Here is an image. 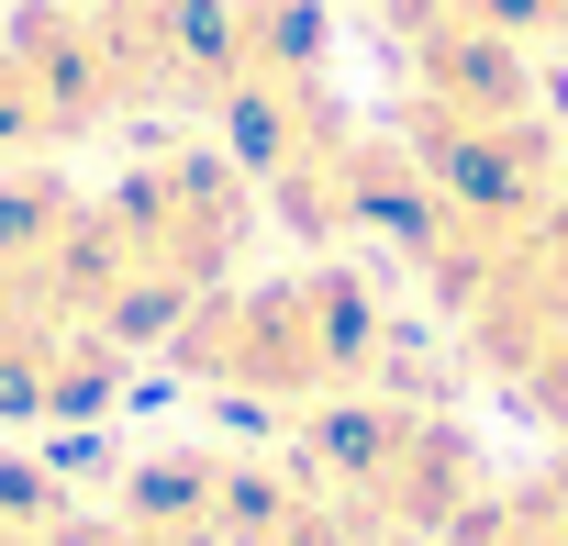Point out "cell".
I'll use <instances>...</instances> for the list:
<instances>
[{"mask_svg": "<svg viewBox=\"0 0 568 546\" xmlns=\"http://www.w3.org/2000/svg\"><path fill=\"white\" fill-rule=\"evenodd\" d=\"M256 245V179L234 145H145L112 190H90V324L112 346H168L190 302H212Z\"/></svg>", "mask_w": 568, "mask_h": 546, "instance_id": "1", "label": "cell"}, {"mask_svg": "<svg viewBox=\"0 0 568 546\" xmlns=\"http://www.w3.org/2000/svg\"><path fill=\"white\" fill-rule=\"evenodd\" d=\"M557 101H568V79H557Z\"/></svg>", "mask_w": 568, "mask_h": 546, "instance_id": "8", "label": "cell"}, {"mask_svg": "<svg viewBox=\"0 0 568 546\" xmlns=\"http://www.w3.org/2000/svg\"><path fill=\"white\" fill-rule=\"evenodd\" d=\"M368 12H379V23L402 34V23H424V12H435V0H368Z\"/></svg>", "mask_w": 568, "mask_h": 546, "instance_id": "7", "label": "cell"}, {"mask_svg": "<svg viewBox=\"0 0 568 546\" xmlns=\"http://www.w3.org/2000/svg\"><path fill=\"white\" fill-rule=\"evenodd\" d=\"M168 368L212 402H256V413H324L346 391L390 380V302L368 267L313 256L278 280H223L212 302L179 313Z\"/></svg>", "mask_w": 568, "mask_h": 546, "instance_id": "2", "label": "cell"}, {"mask_svg": "<svg viewBox=\"0 0 568 546\" xmlns=\"http://www.w3.org/2000/svg\"><path fill=\"white\" fill-rule=\"evenodd\" d=\"M446 546H557V524L535 513V491H490V502H479Z\"/></svg>", "mask_w": 568, "mask_h": 546, "instance_id": "6", "label": "cell"}, {"mask_svg": "<svg viewBox=\"0 0 568 546\" xmlns=\"http://www.w3.org/2000/svg\"><path fill=\"white\" fill-rule=\"evenodd\" d=\"M324 502H346L357 524L402 535V546H446L479 502H490V457L479 435L413 391V380H379V391H346L302 424V457H291Z\"/></svg>", "mask_w": 568, "mask_h": 546, "instance_id": "3", "label": "cell"}, {"mask_svg": "<svg viewBox=\"0 0 568 546\" xmlns=\"http://www.w3.org/2000/svg\"><path fill=\"white\" fill-rule=\"evenodd\" d=\"M79 524V502H68V479L45 468V457H0V546H57Z\"/></svg>", "mask_w": 568, "mask_h": 546, "instance_id": "5", "label": "cell"}, {"mask_svg": "<svg viewBox=\"0 0 568 546\" xmlns=\"http://www.w3.org/2000/svg\"><path fill=\"white\" fill-rule=\"evenodd\" d=\"M101 123H123L101 0H23L0 23V168H45Z\"/></svg>", "mask_w": 568, "mask_h": 546, "instance_id": "4", "label": "cell"}]
</instances>
